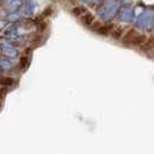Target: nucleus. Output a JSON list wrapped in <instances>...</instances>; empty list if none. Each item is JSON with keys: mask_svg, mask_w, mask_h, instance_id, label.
<instances>
[{"mask_svg": "<svg viewBox=\"0 0 154 154\" xmlns=\"http://www.w3.org/2000/svg\"><path fill=\"white\" fill-rule=\"evenodd\" d=\"M123 39H124V43L125 44H129V45H141L146 41L144 35L139 34V32H137V31L133 30V29H130L128 32H125Z\"/></svg>", "mask_w": 154, "mask_h": 154, "instance_id": "f257e3e1", "label": "nucleus"}, {"mask_svg": "<svg viewBox=\"0 0 154 154\" xmlns=\"http://www.w3.org/2000/svg\"><path fill=\"white\" fill-rule=\"evenodd\" d=\"M35 8H36V4L31 0H27L23 2L21 8H20V14L24 16H29L34 13Z\"/></svg>", "mask_w": 154, "mask_h": 154, "instance_id": "f03ea898", "label": "nucleus"}, {"mask_svg": "<svg viewBox=\"0 0 154 154\" xmlns=\"http://www.w3.org/2000/svg\"><path fill=\"white\" fill-rule=\"evenodd\" d=\"M1 52H2L4 56H6L8 58H12V59L17 57V54H19V52H17V50H16L15 48H2Z\"/></svg>", "mask_w": 154, "mask_h": 154, "instance_id": "7ed1b4c3", "label": "nucleus"}, {"mask_svg": "<svg viewBox=\"0 0 154 154\" xmlns=\"http://www.w3.org/2000/svg\"><path fill=\"white\" fill-rule=\"evenodd\" d=\"M5 35L6 37H8L9 39H14L19 36V30H17V27H11L8 30L5 31Z\"/></svg>", "mask_w": 154, "mask_h": 154, "instance_id": "20e7f679", "label": "nucleus"}, {"mask_svg": "<svg viewBox=\"0 0 154 154\" xmlns=\"http://www.w3.org/2000/svg\"><path fill=\"white\" fill-rule=\"evenodd\" d=\"M81 21H82V23H85V24H87V26H89V24H92L93 21H94V17H93V15L91 14V13L86 12V13H84V14L81 15Z\"/></svg>", "mask_w": 154, "mask_h": 154, "instance_id": "39448f33", "label": "nucleus"}, {"mask_svg": "<svg viewBox=\"0 0 154 154\" xmlns=\"http://www.w3.org/2000/svg\"><path fill=\"white\" fill-rule=\"evenodd\" d=\"M13 67V64L8 59H0V69H11Z\"/></svg>", "mask_w": 154, "mask_h": 154, "instance_id": "423d86ee", "label": "nucleus"}, {"mask_svg": "<svg viewBox=\"0 0 154 154\" xmlns=\"http://www.w3.org/2000/svg\"><path fill=\"white\" fill-rule=\"evenodd\" d=\"M21 17H22V15L20 13H11L7 15L8 20H12V21H19Z\"/></svg>", "mask_w": 154, "mask_h": 154, "instance_id": "0eeeda50", "label": "nucleus"}, {"mask_svg": "<svg viewBox=\"0 0 154 154\" xmlns=\"http://www.w3.org/2000/svg\"><path fill=\"white\" fill-rule=\"evenodd\" d=\"M28 63H29V57H22L21 58V62H20V66L26 69L28 66Z\"/></svg>", "mask_w": 154, "mask_h": 154, "instance_id": "6e6552de", "label": "nucleus"}, {"mask_svg": "<svg viewBox=\"0 0 154 154\" xmlns=\"http://www.w3.org/2000/svg\"><path fill=\"white\" fill-rule=\"evenodd\" d=\"M82 12L85 13V12H87V11H86L84 7H75L74 9H73V13H74V14H77V15H81V13H82Z\"/></svg>", "mask_w": 154, "mask_h": 154, "instance_id": "1a4fd4ad", "label": "nucleus"}, {"mask_svg": "<svg viewBox=\"0 0 154 154\" xmlns=\"http://www.w3.org/2000/svg\"><path fill=\"white\" fill-rule=\"evenodd\" d=\"M50 14H51V8H46L45 11L41 14V16H42V17H46V16L50 15Z\"/></svg>", "mask_w": 154, "mask_h": 154, "instance_id": "9d476101", "label": "nucleus"}, {"mask_svg": "<svg viewBox=\"0 0 154 154\" xmlns=\"http://www.w3.org/2000/svg\"><path fill=\"white\" fill-rule=\"evenodd\" d=\"M5 24H6V23H5V22H2V21L0 20V30H1V29H2L4 27H5Z\"/></svg>", "mask_w": 154, "mask_h": 154, "instance_id": "9b49d317", "label": "nucleus"}]
</instances>
